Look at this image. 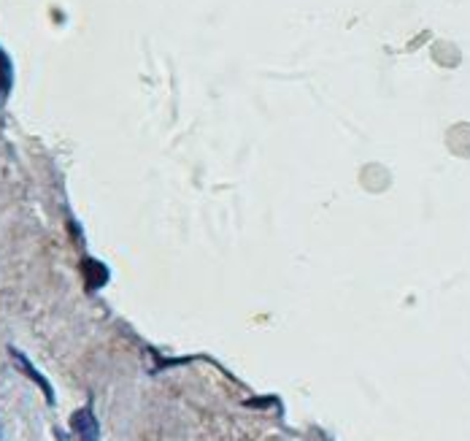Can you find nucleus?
<instances>
[{"instance_id":"obj_2","label":"nucleus","mask_w":470,"mask_h":441,"mask_svg":"<svg viewBox=\"0 0 470 441\" xmlns=\"http://www.w3.org/2000/svg\"><path fill=\"white\" fill-rule=\"evenodd\" d=\"M11 357H14V363L19 365V371H22V374H28V377H30V379L35 382L38 387H41V393H44L46 403L52 406V403H54V390H52L49 379H46L41 371H35V365H33L30 360H28V357H25V355H22L19 350H14V347H11Z\"/></svg>"},{"instance_id":"obj_1","label":"nucleus","mask_w":470,"mask_h":441,"mask_svg":"<svg viewBox=\"0 0 470 441\" xmlns=\"http://www.w3.org/2000/svg\"><path fill=\"white\" fill-rule=\"evenodd\" d=\"M71 430L76 441H98L100 439V425H98V417L92 406H81L71 414Z\"/></svg>"},{"instance_id":"obj_3","label":"nucleus","mask_w":470,"mask_h":441,"mask_svg":"<svg viewBox=\"0 0 470 441\" xmlns=\"http://www.w3.org/2000/svg\"><path fill=\"white\" fill-rule=\"evenodd\" d=\"M81 274H84V282H87V290H98L103 287L108 282V268L103 265V263H98V260H81Z\"/></svg>"},{"instance_id":"obj_4","label":"nucleus","mask_w":470,"mask_h":441,"mask_svg":"<svg viewBox=\"0 0 470 441\" xmlns=\"http://www.w3.org/2000/svg\"><path fill=\"white\" fill-rule=\"evenodd\" d=\"M8 87H11V65H8V57L0 52V103L8 95Z\"/></svg>"}]
</instances>
